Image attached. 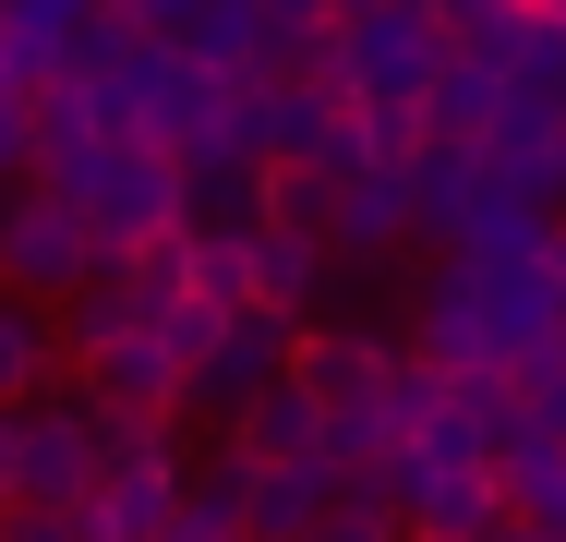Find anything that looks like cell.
I'll list each match as a JSON object with an SVG mask.
<instances>
[{
	"label": "cell",
	"instance_id": "cb8c5ba5",
	"mask_svg": "<svg viewBox=\"0 0 566 542\" xmlns=\"http://www.w3.org/2000/svg\"><path fill=\"white\" fill-rule=\"evenodd\" d=\"M0 507H12V410H0Z\"/></svg>",
	"mask_w": 566,
	"mask_h": 542
},
{
	"label": "cell",
	"instance_id": "9c48e42d",
	"mask_svg": "<svg viewBox=\"0 0 566 542\" xmlns=\"http://www.w3.org/2000/svg\"><path fill=\"white\" fill-rule=\"evenodd\" d=\"M241 265H253V314H290V325H314V302L338 290V253L302 241V229H253Z\"/></svg>",
	"mask_w": 566,
	"mask_h": 542
},
{
	"label": "cell",
	"instance_id": "d4e9b609",
	"mask_svg": "<svg viewBox=\"0 0 566 542\" xmlns=\"http://www.w3.org/2000/svg\"><path fill=\"white\" fill-rule=\"evenodd\" d=\"M36 12H61V24H85V12H97V0H36Z\"/></svg>",
	"mask_w": 566,
	"mask_h": 542
},
{
	"label": "cell",
	"instance_id": "3957f363",
	"mask_svg": "<svg viewBox=\"0 0 566 542\" xmlns=\"http://www.w3.org/2000/svg\"><path fill=\"white\" fill-rule=\"evenodd\" d=\"M97 494V410L73 386L12 410V507H85Z\"/></svg>",
	"mask_w": 566,
	"mask_h": 542
},
{
	"label": "cell",
	"instance_id": "ba28073f",
	"mask_svg": "<svg viewBox=\"0 0 566 542\" xmlns=\"http://www.w3.org/2000/svg\"><path fill=\"white\" fill-rule=\"evenodd\" d=\"M398 241H410V169L374 157V169H349V181H338V229H326V253H338V265H386Z\"/></svg>",
	"mask_w": 566,
	"mask_h": 542
},
{
	"label": "cell",
	"instance_id": "484cf974",
	"mask_svg": "<svg viewBox=\"0 0 566 542\" xmlns=\"http://www.w3.org/2000/svg\"><path fill=\"white\" fill-rule=\"evenodd\" d=\"M494 542H566V531H518V519H506V531H494Z\"/></svg>",
	"mask_w": 566,
	"mask_h": 542
},
{
	"label": "cell",
	"instance_id": "ac0fdd59",
	"mask_svg": "<svg viewBox=\"0 0 566 542\" xmlns=\"http://www.w3.org/2000/svg\"><path fill=\"white\" fill-rule=\"evenodd\" d=\"M265 229L326 241V229H338V169H265Z\"/></svg>",
	"mask_w": 566,
	"mask_h": 542
},
{
	"label": "cell",
	"instance_id": "8992f818",
	"mask_svg": "<svg viewBox=\"0 0 566 542\" xmlns=\"http://www.w3.org/2000/svg\"><path fill=\"white\" fill-rule=\"evenodd\" d=\"M386 494H398V531H410V542H494V531H506L494 470H422V458H386Z\"/></svg>",
	"mask_w": 566,
	"mask_h": 542
},
{
	"label": "cell",
	"instance_id": "e0dca14e",
	"mask_svg": "<svg viewBox=\"0 0 566 542\" xmlns=\"http://www.w3.org/2000/svg\"><path fill=\"white\" fill-rule=\"evenodd\" d=\"M181 61H206V73H265V12H253V0H206V12L181 24Z\"/></svg>",
	"mask_w": 566,
	"mask_h": 542
},
{
	"label": "cell",
	"instance_id": "4316f807",
	"mask_svg": "<svg viewBox=\"0 0 566 542\" xmlns=\"http://www.w3.org/2000/svg\"><path fill=\"white\" fill-rule=\"evenodd\" d=\"M326 12H386V0H326Z\"/></svg>",
	"mask_w": 566,
	"mask_h": 542
},
{
	"label": "cell",
	"instance_id": "9a60e30c",
	"mask_svg": "<svg viewBox=\"0 0 566 542\" xmlns=\"http://www.w3.org/2000/svg\"><path fill=\"white\" fill-rule=\"evenodd\" d=\"M73 362H61V325L36 314V302H12L0 290V410H24V398H49Z\"/></svg>",
	"mask_w": 566,
	"mask_h": 542
},
{
	"label": "cell",
	"instance_id": "8fae6325",
	"mask_svg": "<svg viewBox=\"0 0 566 542\" xmlns=\"http://www.w3.org/2000/svg\"><path fill=\"white\" fill-rule=\"evenodd\" d=\"M326 458H302V470H253L241 482V542H314L326 531Z\"/></svg>",
	"mask_w": 566,
	"mask_h": 542
},
{
	"label": "cell",
	"instance_id": "7a4b0ae2",
	"mask_svg": "<svg viewBox=\"0 0 566 542\" xmlns=\"http://www.w3.org/2000/svg\"><path fill=\"white\" fill-rule=\"evenodd\" d=\"M97 265H109V253H97V229L61 206L49 181H12V194H0V290H12V302L61 314Z\"/></svg>",
	"mask_w": 566,
	"mask_h": 542
},
{
	"label": "cell",
	"instance_id": "4fadbf2b",
	"mask_svg": "<svg viewBox=\"0 0 566 542\" xmlns=\"http://www.w3.org/2000/svg\"><path fill=\"white\" fill-rule=\"evenodd\" d=\"M181 507V470H97V494L73 507L85 542H157V519Z\"/></svg>",
	"mask_w": 566,
	"mask_h": 542
},
{
	"label": "cell",
	"instance_id": "5b68a950",
	"mask_svg": "<svg viewBox=\"0 0 566 542\" xmlns=\"http://www.w3.org/2000/svg\"><path fill=\"white\" fill-rule=\"evenodd\" d=\"M386 374H398V337H386V325L314 314L302 337H290V386H302L314 410H361V398H386Z\"/></svg>",
	"mask_w": 566,
	"mask_h": 542
},
{
	"label": "cell",
	"instance_id": "30bf717a",
	"mask_svg": "<svg viewBox=\"0 0 566 542\" xmlns=\"http://www.w3.org/2000/svg\"><path fill=\"white\" fill-rule=\"evenodd\" d=\"M506 97H518V85H506V61H482V49H447L434 97H422V145H458V157H470V145L506 121Z\"/></svg>",
	"mask_w": 566,
	"mask_h": 542
},
{
	"label": "cell",
	"instance_id": "44dd1931",
	"mask_svg": "<svg viewBox=\"0 0 566 542\" xmlns=\"http://www.w3.org/2000/svg\"><path fill=\"white\" fill-rule=\"evenodd\" d=\"M12 181H36V97L0 73V194H12Z\"/></svg>",
	"mask_w": 566,
	"mask_h": 542
},
{
	"label": "cell",
	"instance_id": "277c9868",
	"mask_svg": "<svg viewBox=\"0 0 566 542\" xmlns=\"http://www.w3.org/2000/svg\"><path fill=\"white\" fill-rule=\"evenodd\" d=\"M290 337H302L290 314H229L218 350L181 374V423H218V434H229L253 398H265V386H277V374H290Z\"/></svg>",
	"mask_w": 566,
	"mask_h": 542
},
{
	"label": "cell",
	"instance_id": "52a82bcc",
	"mask_svg": "<svg viewBox=\"0 0 566 542\" xmlns=\"http://www.w3.org/2000/svg\"><path fill=\"white\" fill-rule=\"evenodd\" d=\"M73 398H85V410H109V423H181V362L133 325V337H109V350H85V362H73Z\"/></svg>",
	"mask_w": 566,
	"mask_h": 542
},
{
	"label": "cell",
	"instance_id": "7c38bea8",
	"mask_svg": "<svg viewBox=\"0 0 566 542\" xmlns=\"http://www.w3.org/2000/svg\"><path fill=\"white\" fill-rule=\"evenodd\" d=\"M229 446H241L253 470H302V458H326V410H314V398L277 374V386H265V398L229 423Z\"/></svg>",
	"mask_w": 566,
	"mask_h": 542
},
{
	"label": "cell",
	"instance_id": "5bb4252c",
	"mask_svg": "<svg viewBox=\"0 0 566 542\" xmlns=\"http://www.w3.org/2000/svg\"><path fill=\"white\" fill-rule=\"evenodd\" d=\"M181 229L193 241H253L265 229V169H229V157L181 169Z\"/></svg>",
	"mask_w": 566,
	"mask_h": 542
},
{
	"label": "cell",
	"instance_id": "ffe728a7",
	"mask_svg": "<svg viewBox=\"0 0 566 542\" xmlns=\"http://www.w3.org/2000/svg\"><path fill=\"white\" fill-rule=\"evenodd\" d=\"M422 24H434L447 49H482V61H494L506 24H518V0H422Z\"/></svg>",
	"mask_w": 566,
	"mask_h": 542
},
{
	"label": "cell",
	"instance_id": "6da1fadb",
	"mask_svg": "<svg viewBox=\"0 0 566 542\" xmlns=\"http://www.w3.org/2000/svg\"><path fill=\"white\" fill-rule=\"evenodd\" d=\"M49 194L97 229V253H133V241H157V229H181V169L157 157V145H85L73 169H49Z\"/></svg>",
	"mask_w": 566,
	"mask_h": 542
},
{
	"label": "cell",
	"instance_id": "603a6c76",
	"mask_svg": "<svg viewBox=\"0 0 566 542\" xmlns=\"http://www.w3.org/2000/svg\"><path fill=\"white\" fill-rule=\"evenodd\" d=\"M0 542H85L73 507H0Z\"/></svg>",
	"mask_w": 566,
	"mask_h": 542
},
{
	"label": "cell",
	"instance_id": "2e32d148",
	"mask_svg": "<svg viewBox=\"0 0 566 542\" xmlns=\"http://www.w3.org/2000/svg\"><path fill=\"white\" fill-rule=\"evenodd\" d=\"M49 325H61V362H85V350L133 337V325H145V302H133V278H120V265H97V278H85V290H73Z\"/></svg>",
	"mask_w": 566,
	"mask_h": 542
},
{
	"label": "cell",
	"instance_id": "d6986e66",
	"mask_svg": "<svg viewBox=\"0 0 566 542\" xmlns=\"http://www.w3.org/2000/svg\"><path fill=\"white\" fill-rule=\"evenodd\" d=\"M218 302H206V290H181V302H157V314H145V337H157V350H169V362H181V374H193V362H206V350H218Z\"/></svg>",
	"mask_w": 566,
	"mask_h": 542
},
{
	"label": "cell",
	"instance_id": "7402d4cb",
	"mask_svg": "<svg viewBox=\"0 0 566 542\" xmlns=\"http://www.w3.org/2000/svg\"><path fill=\"white\" fill-rule=\"evenodd\" d=\"M109 12L133 24V37H157V49H181V24H193L206 0H109Z\"/></svg>",
	"mask_w": 566,
	"mask_h": 542
}]
</instances>
